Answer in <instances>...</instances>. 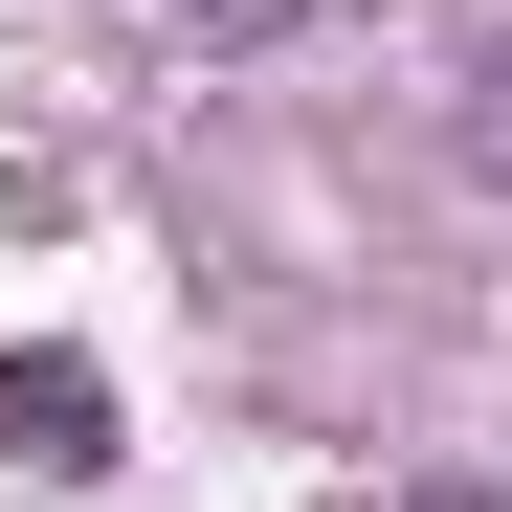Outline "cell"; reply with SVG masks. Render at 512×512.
Returning <instances> with one entry per match:
<instances>
[{"label": "cell", "mask_w": 512, "mask_h": 512, "mask_svg": "<svg viewBox=\"0 0 512 512\" xmlns=\"http://www.w3.org/2000/svg\"><path fill=\"white\" fill-rule=\"evenodd\" d=\"M0 468H112V379L90 357H0Z\"/></svg>", "instance_id": "6da1fadb"}, {"label": "cell", "mask_w": 512, "mask_h": 512, "mask_svg": "<svg viewBox=\"0 0 512 512\" xmlns=\"http://www.w3.org/2000/svg\"><path fill=\"white\" fill-rule=\"evenodd\" d=\"M468 179H512V45H468Z\"/></svg>", "instance_id": "7a4b0ae2"}, {"label": "cell", "mask_w": 512, "mask_h": 512, "mask_svg": "<svg viewBox=\"0 0 512 512\" xmlns=\"http://www.w3.org/2000/svg\"><path fill=\"white\" fill-rule=\"evenodd\" d=\"M156 23H179V45H268L290 0H156Z\"/></svg>", "instance_id": "3957f363"}, {"label": "cell", "mask_w": 512, "mask_h": 512, "mask_svg": "<svg viewBox=\"0 0 512 512\" xmlns=\"http://www.w3.org/2000/svg\"><path fill=\"white\" fill-rule=\"evenodd\" d=\"M379 512H512V490H379Z\"/></svg>", "instance_id": "277c9868"}]
</instances>
